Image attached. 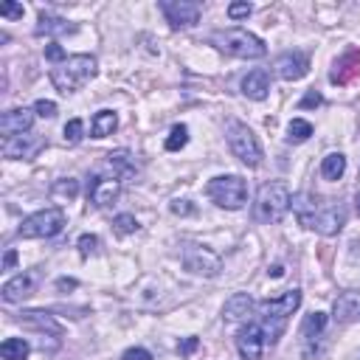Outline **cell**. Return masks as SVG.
Masks as SVG:
<instances>
[{"mask_svg": "<svg viewBox=\"0 0 360 360\" xmlns=\"http://www.w3.org/2000/svg\"><path fill=\"white\" fill-rule=\"evenodd\" d=\"M293 212H295V217H298V223L304 228H313V231H318L324 237H332L346 225L343 203L321 200V197H316L310 191L293 197Z\"/></svg>", "mask_w": 360, "mask_h": 360, "instance_id": "cell-1", "label": "cell"}, {"mask_svg": "<svg viewBox=\"0 0 360 360\" xmlns=\"http://www.w3.org/2000/svg\"><path fill=\"white\" fill-rule=\"evenodd\" d=\"M298 304H301V290H287V293H282V295H276V298H265V301H259V327H262V332H265V343H279V338H282V332L287 329V318L298 310Z\"/></svg>", "mask_w": 360, "mask_h": 360, "instance_id": "cell-2", "label": "cell"}, {"mask_svg": "<svg viewBox=\"0 0 360 360\" xmlns=\"http://www.w3.org/2000/svg\"><path fill=\"white\" fill-rule=\"evenodd\" d=\"M293 205V194L287 189V183L282 180H271L259 189V194H256V209H253V217L256 223H282L287 209Z\"/></svg>", "mask_w": 360, "mask_h": 360, "instance_id": "cell-3", "label": "cell"}, {"mask_svg": "<svg viewBox=\"0 0 360 360\" xmlns=\"http://www.w3.org/2000/svg\"><path fill=\"white\" fill-rule=\"evenodd\" d=\"M212 42H214L220 51H225V54H231V57H239V60H259V57L268 54L265 42L256 37V34L245 31V28L214 31V34H212Z\"/></svg>", "mask_w": 360, "mask_h": 360, "instance_id": "cell-4", "label": "cell"}, {"mask_svg": "<svg viewBox=\"0 0 360 360\" xmlns=\"http://www.w3.org/2000/svg\"><path fill=\"white\" fill-rule=\"evenodd\" d=\"M93 76H96V57H90V54L68 57L62 65L51 71V82H54V87L60 93H74L85 82H90Z\"/></svg>", "mask_w": 360, "mask_h": 360, "instance_id": "cell-5", "label": "cell"}, {"mask_svg": "<svg viewBox=\"0 0 360 360\" xmlns=\"http://www.w3.org/2000/svg\"><path fill=\"white\" fill-rule=\"evenodd\" d=\"M205 191H209V197L220 209H228V212H239L248 203V183L239 175H220V178L209 180Z\"/></svg>", "mask_w": 360, "mask_h": 360, "instance_id": "cell-6", "label": "cell"}, {"mask_svg": "<svg viewBox=\"0 0 360 360\" xmlns=\"http://www.w3.org/2000/svg\"><path fill=\"white\" fill-rule=\"evenodd\" d=\"M68 217L62 209H42L31 217H26L17 228V234L23 239H51V237H57L62 228H65Z\"/></svg>", "mask_w": 360, "mask_h": 360, "instance_id": "cell-7", "label": "cell"}, {"mask_svg": "<svg viewBox=\"0 0 360 360\" xmlns=\"http://www.w3.org/2000/svg\"><path fill=\"white\" fill-rule=\"evenodd\" d=\"M225 138H228L231 152L245 166H259L262 164V146H259V141H256V135H253V130L248 124L231 121L225 127Z\"/></svg>", "mask_w": 360, "mask_h": 360, "instance_id": "cell-8", "label": "cell"}, {"mask_svg": "<svg viewBox=\"0 0 360 360\" xmlns=\"http://www.w3.org/2000/svg\"><path fill=\"white\" fill-rule=\"evenodd\" d=\"M183 268L194 276H205V279H214L223 271V259L212 250V248H203V245H186L183 248Z\"/></svg>", "mask_w": 360, "mask_h": 360, "instance_id": "cell-9", "label": "cell"}, {"mask_svg": "<svg viewBox=\"0 0 360 360\" xmlns=\"http://www.w3.org/2000/svg\"><path fill=\"white\" fill-rule=\"evenodd\" d=\"M166 20L172 23V28H191L200 23L203 6L194 3V0H164L161 3Z\"/></svg>", "mask_w": 360, "mask_h": 360, "instance_id": "cell-10", "label": "cell"}, {"mask_svg": "<svg viewBox=\"0 0 360 360\" xmlns=\"http://www.w3.org/2000/svg\"><path fill=\"white\" fill-rule=\"evenodd\" d=\"M327 329V313H310L301 324V354L310 360L318 354V343H321V335Z\"/></svg>", "mask_w": 360, "mask_h": 360, "instance_id": "cell-11", "label": "cell"}, {"mask_svg": "<svg viewBox=\"0 0 360 360\" xmlns=\"http://www.w3.org/2000/svg\"><path fill=\"white\" fill-rule=\"evenodd\" d=\"M119 194H121V180L116 175H98V178H93L87 183V197H90V203L96 205V209L110 205Z\"/></svg>", "mask_w": 360, "mask_h": 360, "instance_id": "cell-12", "label": "cell"}, {"mask_svg": "<svg viewBox=\"0 0 360 360\" xmlns=\"http://www.w3.org/2000/svg\"><path fill=\"white\" fill-rule=\"evenodd\" d=\"M237 349L242 354V360H259L262 349H265V332L259 324H248L239 329L237 335Z\"/></svg>", "mask_w": 360, "mask_h": 360, "instance_id": "cell-13", "label": "cell"}, {"mask_svg": "<svg viewBox=\"0 0 360 360\" xmlns=\"http://www.w3.org/2000/svg\"><path fill=\"white\" fill-rule=\"evenodd\" d=\"M42 146H45V138L26 132L17 138H3V155L6 158H34Z\"/></svg>", "mask_w": 360, "mask_h": 360, "instance_id": "cell-14", "label": "cell"}, {"mask_svg": "<svg viewBox=\"0 0 360 360\" xmlns=\"http://www.w3.org/2000/svg\"><path fill=\"white\" fill-rule=\"evenodd\" d=\"M307 71H310V60H307V54H301V51H287V54H282L276 60V74L287 82L304 79Z\"/></svg>", "mask_w": 360, "mask_h": 360, "instance_id": "cell-15", "label": "cell"}, {"mask_svg": "<svg viewBox=\"0 0 360 360\" xmlns=\"http://www.w3.org/2000/svg\"><path fill=\"white\" fill-rule=\"evenodd\" d=\"M360 76V51L357 48H349L343 57H338L335 68L329 71V82L332 85H349L352 79Z\"/></svg>", "mask_w": 360, "mask_h": 360, "instance_id": "cell-16", "label": "cell"}, {"mask_svg": "<svg viewBox=\"0 0 360 360\" xmlns=\"http://www.w3.org/2000/svg\"><path fill=\"white\" fill-rule=\"evenodd\" d=\"M34 124V110H26V108H17V110H9L0 119V132L3 138H17V135H26Z\"/></svg>", "mask_w": 360, "mask_h": 360, "instance_id": "cell-17", "label": "cell"}, {"mask_svg": "<svg viewBox=\"0 0 360 360\" xmlns=\"http://www.w3.org/2000/svg\"><path fill=\"white\" fill-rule=\"evenodd\" d=\"M268 90H271V74L265 68H256L250 71L245 79H242V93L253 101H262L268 98Z\"/></svg>", "mask_w": 360, "mask_h": 360, "instance_id": "cell-18", "label": "cell"}, {"mask_svg": "<svg viewBox=\"0 0 360 360\" xmlns=\"http://www.w3.org/2000/svg\"><path fill=\"white\" fill-rule=\"evenodd\" d=\"M250 313H253V298H250L248 293H234V295L225 301V307H223V318H225L228 324L245 321Z\"/></svg>", "mask_w": 360, "mask_h": 360, "instance_id": "cell-19", "label": "cell"}, {"mask_svg": "<svg viewBox=\"0 0 360 360\" xmlns=\"http://www.w3.org/2000/svg\"><path fill=\"white\" fill-rule=\"evenodd\" d=\"M76 26L62 20V17H54V15H40V23L34 28L37 37H65V34H74Z\"/></svg>", "mask_w": 360, "mask_h": 360, "instance_id": "cell-20", "label": "cell"}, {"mask_svg": "<svg viewBox=\"0 0 360 360\" xmlns=\"http://www.w3.org/2000/svg\"><path fill=\"white\" fill-rule=\"evenodd\" d=\"M31 290H34V282H31V276H15V279H9L6 284H3V290H0V295H3V301L6 304H17V301H23V298H28L31 295Z\"/></svg>", "mask_w": 360, "mask_h": 360, "instance_id": "cell-21", "label": "cell"}, {"mask_svg": "<svg viewBox=\"0 0 360 360\" xmlns=\"http://www.w3.org/2000/svg\"><path fill=\"white\" fill-rule=\"evenodd\" d=\"M116 127H119V116L113 110H98L90 121V135L93 138H108V135L116 132Z\"/></svg>", "mask_w": 360, "mask_h": 360, "instance_id": "cell-22", "label": "cell"}, {"mask_svg": "<svg viewBox=\"0 0 360 360\" xmlns=\"http://www.w3.org/2000/svg\"><path fill=\"white\" fill-rule=\"evenodd\" d=\"M108 166L113 169L116 178H132L135 175V158L130 155L127 149H116L108 155Z\"/></svg>", "mask_w": 360, "mask_h": 360, "instance_id": "cell-23", "label": "cell"}, {"mask_svg": "<svg viewBox=\"0 0 360 360\" xmlns=\"http://www.w3.org/2000/svg\"><path fill=\"white\" fill-rule=\"evenodd\" d=\"M26 327H34V329H40V332H51V335H62V327L51 318L48 313H40V310H28V313H23V318H20Z\"/></svg>", "mask_w": 360, "mask_h": 360, "instance_id": "cell-24", "label": "cell"}, {"mask_svg": "<svg viewBox=\"0 0 360 360\" xmlns=\"http://www.w3.org/2000/svg\"><path fill=\"white\" fill-rule=\"evenodd\" d=\"M357 313H360V298H357L354 293H343V295L335 301V318H338V321H352Z\"/></svg>", "mask_w": 360, "mask_h": 360, "instance_id": "cell-25", "label": "cell"}, {"mask_svg": "<svg viewBox=\"0 0 360 360\" xmlns=\"http://www.w3.org/2000/svg\"><path fill=\"white\" fill-rule=\"evenodd\" d=\"M28 343L23 338H6L0 343V357L3 360H28Z\"/></svg>", "mask_w": 360, "mask_h": 360, "instance_id": "cell-26", "label": "cell"}, {"mask_svg": "<svg viewBox=\"0 0 360 360\" xmlns=\"http://www.w3.org/2000/svg\"><path fill=\"white\" fill-rule=\"evenodd\" d=\"M346 172V158L341 155V152H329V155L321 161V175L327 180H341Z\"/></svg>", "mask_w": 360, "mask_h": 360, "instance_id": "cell-27", "label": "cell"}, {"mask_svg": "<svg viewBox=\"0 0 360 360\" xmlns=\"http://www.w3.org/2000/svg\"><path fill=\"white\" fill-rule=\"evenodd\" d=\"M313 135V124L304 121V119H293L290 127H287V141L290 144H304L307 138Z\"/></svg>", "mask_w": 360, "mask_h": 360, "instance_id": "cell-28", "label": "cell"}, {"mask_svg": "<svg viewBox=\"0 0 360 360\" xmlns=\"http://www.w3.org/2000/svg\"><path fill=\"white\" fill-rule=\"evenodd\" d=\"M189 144V127L186 124H175L172 127V132H169V138H166V152H178V149H183Z\"/></svg>", "mask_w": 360, "mask_h": 360, "instance_id": "cell-29", "label": "cell"}, {"mask_svg": "<svg viewBox=\"0 0 360 360\" xmlns=\"http://www.w3.org/2000/svg\"><path fill=\"white\" fill-rule=\"evenodd\" d=\"M51 191H54V197H68V200H74V197L79 194V183H76L74 178H65V180H57Z\"/></svg>", "mask_w": 360, "mask_h": 360, "instance_id": "cell-30", "label": "cell"}, {"mask_svg": "<svg viewBox=\"0 0 360 360\" xmlns=\"http://www.w3.org/2000/svg\"><path fill=\"white\" fill-rule=\"evenodd\" d=\"M82 130H85V121L82 119H71L68 124H65V130H62V138H65V144H79L82 141Z\"/></svg>", "mask_w": 360, "mask_h": 360, "instance_id": "cell-31", "label": "cell"}, {"mask_svg": "<svg viewBox=\"0 0 360 360\" xmlns=\"http://www.w3.org/2000/svg\"><path fill=\"white\" fill-rule=\"evenodd\" d=\"M113 228H116L119 237H127V234H135V231H138V220H135L132 214H119V217L113 220Z\"/></svg>", "mask_w": 360, "mask_h": 360, "instance_id": "cell-32", "label": "cell"}, {"mask_svg": "<svg viewBox=\"0 0 360 360\" xmlns=\"http://www.w3.org/2000/svg\"><path fill=\"white\" fill-rule=\"evenodd\" d=\"M45 60H48V62L62 65V62L68 60V54H65V48H62L60 42H48V45H45Z\"/></svg>", "mask_w": 360, "mask_h": 360, "instance_id": "cell-33", "label": "cell"}, {"mask_svg": "<svg viewBox=\"0 0 360 360\" xmlns=\"http://www.w3.org/2000/svg\"><path fill=\"white\" fill-rule=\"evenodd\" d=\"M321 105H324V96H321L318 90H307L304 98L298 101V108H301V110H313V108H321Z\"/></svg>", "mask_w": 360, "mask_h": 360, "instance_id": "cell-34", "label": "cell"}, {"mask_svg": "<svg viewBox=\"0 0 360 360\" xmlns=\"http://www.w3.org/2000/svg\"><path fill=\"white\" fill-rule=\"evenodd\" d=\"M34 113L40 119H54L57 116V105H54V101H48V98H40L37 105H34Z\"/></svg>", "mask_w": 360, "mask_h": 360, "instance_id": "cell-35", "label": "cell"}, {"mask_svg": "<svg viewBox=\"0 0 360 360\" xmlns=\"http://www.w3.org/2000/svg\"><path fill=\"white\" fill-rule=\"evenodd\" d=\"M96 250H98V237H93V234L79 237V253H82V256H90V253H96Z\"/></svg>", "mask_w": 360, "mask_h": 360, "instance_id": "cell-36", "label": "cell"}, {"mask_svg": "<svg viewBox=\"0 0 360 360\" xmlns=\"http://www.w3.org/2000/svg\"><path fill=\"white\" fill-rule=\"evenodd\" d=\"M0 15L9 17V20H20L26 15V9L20 3H9V0H6V3H0Z\"/></svg>", "mask_w": 360, "mask_h": 360, "instance_id": "cell-37", "label": "cell"}, {"mask_svg": "<svg viewBox=\"0 0 360 360\" xmlns=\"http://www.w3.org/2000/svg\"><path fill=\"white\" fill-rule=\"evenodd\" d=\"M250 12H253V6H250V3H231V6H228V17H231V20L250 17Z\"/></svg>", "mask_w": 360, "mask_h": 360, "instance_id": "cell-38", "label": "cell"}, {"mask_svg": "<svg viewBox=\"0 0 360 360\" xmlns=\"http://www.w3.org/2000/svg\"><path fill=\"white\" fill-rule=\"evenodd\" d=\"M172 214H178V217H189V214H194V205L189 203V200H172Z\"/></svg>", "mask_w": 360, "mask_h": 360, "instance_id": "cell-39", "label": "cell"}, {"mask_svg": "<svg viewBox=\"0 0 360 360\" xmlns=\"http://www.w3.org/2000/svg\"><path fill=\"white\" fill-rule=\"evenodd\" d=\"M121 360H152V354H149L146 349L135 346V349H127V352L121 354Z\"/></svg>", "mask_w": 360, "mask_h": 360, "instance_id": "cell-40", "label": "cell"}, {"mask_svg": "<svg viewBox=\"0 0 360 360\" xmlns=\"http://www.w3.org/2000/svg\"><path fill=\"white\" fill-rule=\"evenodd\" d=\"M197 346H200V341H197V338H189V341H183V343L178 346V352H180V354H191Z\"/></svg>", "mask_w": 360, "mask_h": 360, "instance_id": "cell-41", "label": "cell"}, {"mask_svg": "<svg viewBox=\"0 0 360 360\" xmlns=\"http://www.w3.org/2000/svg\"><path fill=\"white\" fill-rule=\"evenodd\" d=\"M17 265V250H6V256H3V271H12Z\"/></svg>", "mask_w": 360, "mask_h": 360, "instance_id": "cell-42", "label": "cell"}, {"mask_svg": "<svg viewBox=\"0 0 360 360\" xmlns=\"http://www.w3.org/2000/svg\"><path fill=\"white\" fill-rule=\"evenodd\" d=\"M57 290H62V293H65V290H76V279H60V282H57Z\"/></svg>", "mask_w": 360, "mask_h": 360, "instance_id": "cell-43", "label": "cell"}, {"mask_svg": "<svg viewBox=\"0 0 360 360\" xmlns=\"http://www.w3.org/2000/svg\"><path fill=\"white\" fill-rule=\"evenodd\" d=\"M268 273H271L273 279H282V276H284V268H282V265H273V268H271Z\"/></svg>", "mask_w": 360, "mask_h": 360, "instance_id": "cell-44", "label": "cell"}, {"mask_svg": "<svg viewBox=\"0 0 360 360\" xmlns=\"http://www.w3.org/2000/svg\"><path fill=\"white\" fill-rule=\"evenodd\" d=\"M357 214H360V194H357Z\"/></svg>", "mask_w": 360, "mask_h": 360, "instance_id": "cell-45", "label": "cell"}]
</instances>
